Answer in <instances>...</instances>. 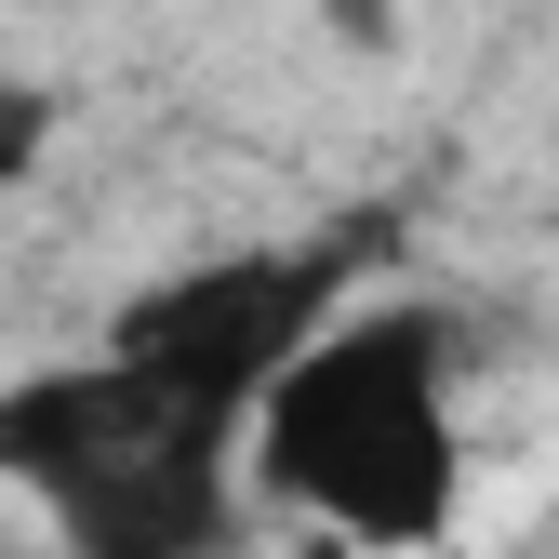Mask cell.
Segmentation results:
<instances>
[{
  "label": "cell",
  "mask_w": 559,
  "mask_h": 559,
  "mask_svg": "<svg viewBox=\"0 0 559 559\" xmlns=\"http://www.w3.org/2000/svg\"><path fill=\"white\" fill-rule=\"evenodd\" d=\"M346 307V240H253V253H214V266H174L147 280L107 346L133 373H160L187 413H214V427L253 440V400L280 386V360Z\"/></svg>",
  "instance_id": "obj_3"
},
{
  "label": "cell",
  "mask_w": 559,
  "mask_h": 559,
  "mask_svg": "<svg viewBox=\"0 0 559 559\" xmlns=\"http://www.w3.org/2000/svg\"><path fill=\"white\" fill-rule=\"evenodd\" d=\"M0 479L53 520L67 559H240L253 440L94 346L0 386Z\"/></svg>",
  "instance_id": "obj_2"
},
{
  "label": "cell",
  "mask_w": 559,
  "mask_h": 559,
  "mask_svg": "<svg viewBox=\"0 0 559 559\" xmlns=\"http://www.w3.org/2000/svg\"><path fill=\"white\" fill-rule=\"evenodd\" d=\"M333 40H400V0H320Z\"/></svg>",
  "instance_id": "obj_5"
},
{
  "label": "cell",
  "mask_w": 559,
  "mask_h": 559,
  "mask_svg": "<svg viewBox=\"0 0 559 559\" xmlns=\"http://www.w3.org/2000/svg\"><path fill=\"white\" fill-rule=\"evenodd\" d=\"M466 346L440 294H346L253 400V493L333 546L413 559L466 520Z\"/></svg>",
  "instance_id": "obj_1"
},
{
  "label": "cell",
  "mask_w": 559,
  "mask_h": 559,
  "mask_svg": "<svg viewBox=\"0 0 559 559\" xmlns=\"http://www.w3.org/2000/svg\"><path fill=\"white\" fill-rule=\"evenodd\" d=\"M53 133H67V94L27 81V67H0V200H27V187H40Z\"/></svg>",
  "instance_id": "obj_4"
}]
</instances>
